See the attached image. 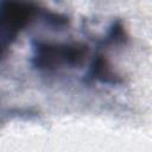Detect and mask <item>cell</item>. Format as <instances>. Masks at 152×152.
<instances>
[{
    "mask_svg": "<svg viewBox=\"0 0 152 152\" xmlns=\"http://www.w3.org/2000/svg\"><path fill=\"white\" fill-rule=\"evenodd\" d=\"M31 64L39 71H53L61 68L80 65L88 53L83 43H52L40 39L31 42Z\"/></svg>",
    "mask_w": 152,
    "mask_h": 152,
    "instance_id": "1",
    "label": "cell"
},
{
    "mask_svg": "<svg viewBox=\"0 0 152 152\" xmlns=\"http://www.w3.org/2000/svg\"><path fill=\"white\" fill-rule=\"evenodd\" d=\"M8 46H11V45H10V44L5 40V38L0 34V56H1V55H2L7 49H8Z\"/></svg>",
    "mask_w": 152,
    "mask_h": 152,
    "instance_id": "3",
    "label": "cell"
},
{
    "mask_svg": "<svg viewBox=\"0 0 152 152\" xmlns=\"http://www.w3.org/2000/svg\"><path fill=\"white\" fill-rule=\"evenodd\" d=\"M87 78L90 81L97 80L102 83H112V84H116L121 82V78L112 70L107 59L101 55H96L94 57L90 64Z\"/></svg>",
    "mask_w": 152,
    "mask_h": 152,
    "instance_id": "2",
    "label": "cell"
}]
</instances>
